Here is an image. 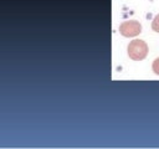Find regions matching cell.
Instances as JSON below:
<instances>
[{
    "mask_svg": "<svg viewBox=\"0 0 159 149\" xmlns=\"http://www.w3.org/2000/svg\"><path fill=\"white\" fill-rule=\"evenodd\" d=\"M148 55V45L143 40H133L128 45V56L134 61L144 60Z\"/></svg>",
    "mask_w": 159,
    "mask_h": 149,
    "instance_id": "cell-1",
    "label": "cell"
},
{
    "mask_svg": "<svg viewBox=\"0 0 159 149\" xmlns=\"http://www.w3.org/2000/svg\"><path fill=\"white\" fill-rule=\"evenodd\" d=\"M119 32L122 36L125 37H134L137 35H139L142 32V25L135 21V20H130V21H124L119 25Z\"/></svg>",
    "mask_w": 159,
    "mask_h": 149,
    "instance_id": "cell-2",
    "label": "cell"
},
{
    "mask_svg": "<svg viewBox=\"0 0 159 149\" xmlns=\"http://www.w3.org/2000/svg\"><path fill=\"white\" fill-rule=\"evenodd\" d=\"M152 67H153V71H154V73H157V74L159 76V57L154 60V62H153Z\"/></svg>",
    "mask_w": 159,
    "mask_h": 149,
    "instance_id": "cell-4",
    "label": "cell"
},
{
    "mask_svg": "<svg viewBox=\"0 0 159 149\" xmlns=\"http://www.w3.org/2000/svg\"><path fill=\"white\" fill-rule=\"evenodd\" d=\"M152 29L155 32H159V14L153 19V21H152Z\"/></svg>",
    "mask_w": 159,
    "mask_h": 149,
    "instance_id": "cell-3",
    "label": "cell"
}]
</instances>
